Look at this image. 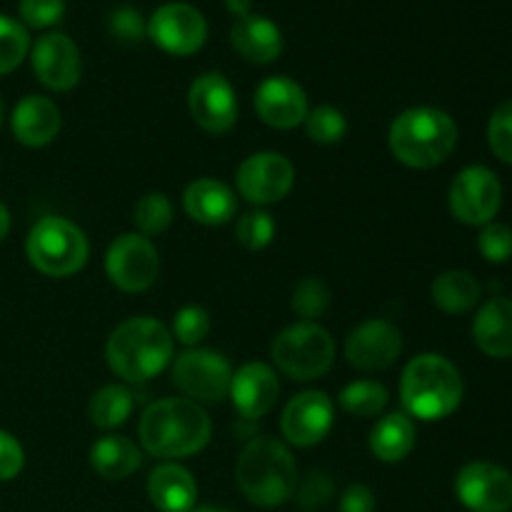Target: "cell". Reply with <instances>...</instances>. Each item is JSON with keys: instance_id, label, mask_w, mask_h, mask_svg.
Here are the masks:
<instances>
[{"instance_id": "cell-38", "label": "cell", "mask_w": 512, "mask_h": 512, "mask_svg": "<svg viewBox=\"0 0 512 512\" xmlns=\"http://www.w3.org/2000/svg\"><path fill=\"white\" fill-rule=\"evenodd\" d=\"M20 23L25 28L48 30L65 15V0H20Z\"/></svg>"}, {"instance_id": "cell-9", "label": "cell", "mask_w": 512, "mask_h": 512, "mask_svg": "<svg viewBox=\"0 0 512 512\" xmlns=\"http://www.w3.org/2000/svg\"><path fill=\"white\" fill-rule=\"evenodd\" d=\"M108 280L123 293H143L158 280L160 255L153 240L140 233H123L105 253Z\"/></svg>"}, {"instance_id": "cell-14", "label": "cell", "mask_w": 512, "mask_h": 512, "mask_svg": "<svg viewBox=\"0 0 512 512\" xmlns=\"http://www.w3.org/2000/svg\"><path fill=\"white\" fill-rule=\"evenodd\" d=\"M455 495L473 512H510L512 475L488 460H475L460 468L455 478Z\"/></svg>"}, {"instance_id": "cell-27", "label": "cell", "mask_w": 512, "mask_h": 512, "mask_svg": "<svg viewBox=\"0 0 512 512\" xmlns=\"http://www.w3.org/2000/svg\"><path fill=\"white\" fill-rule=\"evenodd\" d=\"M430 295H433V303L443 313L463 315L478 305L483 288H480L478 278L473 273H465V270H445V273H440L435 278Z\"/></svg>"}, {"instance_id": "cell-6", "label": "cell", "mask_w": 512, "mask_h": 512, "mask_svg": "<svg viewBox=\"0 0 512 512\" xmlns=\"http://www.w3.org/2000/svg\"><path fill=\"white\" fill-rule=\"evenodd\" d=\"M25 255L38 273L48 278H68L88 263L90 243L78 225L48 215L30 228Z\"/></svg>"}, {"instance_id": "cell-4", "label": "cell", "mask_w": 512, "mask_h": 512, "mask_svg": "<svg viewBox=\"0 0 512 512\" xmlns=\"http://www.w3.org/2000/svg\"><path fill=\"white\" fill-rule=\"evenodd\" d=\"M388 145L403 165L428 170L453 155L458 145V125L440 108H408L390 125Z\"/></svg>"}, {"instance_id": "cell-45", "label": "cell", "mask_w": 512, "mask_h": 512, "mask_svg": "<svg viewBox=\"0 0 512 512\" xmlns=\"http://www.w3.org/2000/svg\"><path fill=\"white\" fill-rule=\"evenodd\" d=\"M193 512H230V510H223V508H200V510H193Z\"/></svg>"}, {"instance_id": "cell-11", "label": "cell", "mask_w": 512, "mask_h": 512, "mask_svg": "<svg viewBox=\"0 0 512 512\" xmlns=\"http://www.w3.org/2000/svg\"><path fill=\"white\" fill-rule=\"evenodd\" d=\"M148 38L165 53L185 58V55L198 53L205 45L208 23L195 5L173 0V3L160 5L148 18Z\"/></svg>"}, {"instance_id": "cell-29", "label": "cell", "mask_w": 512, "mask_h": 512, "mask_svg": "<svg viewBox=\"0 0 512 512\" xmlns=\"http://www.w3.org/2000/svg\"><path fill=\"white\" fill-rule=\"evenodd\" d=\"M388 400L390 395L385 385L375 383V380H355V383L345 385L338 395L340 408L355 418H378Z\"/></svg>"}, {"instance_id": "cell-25", "label": "cell", "mask_w": 512, "mask_h": 512, "mask_svg": "<svg viewBox=\"0 0 512 512\" xmlns=\"http://www.w3.org/2000/svg\"><path fill=\"white\" fill-rule=\"evenodd\" d=\"M90 465L105 480H125L140 470L143 453L125 435H103L90 448Z\"/></svg>"}, {"instance_id": "cell-32", "label": "cell", "mask_w": 512, "mask_h": 512, "mask_svg": "<svg viewBox=\"0 0 512 512\" xmlns=\"http://www.w3.org/2000/svg\"><path fill=\"white\" fill-rule=\"evenodd\" d=\"M305 133L313 143L320 145H335L345 138L348 133V120L333 105H320V108L308 110L305 118Z\"/></svg>"}, {"instance_id": "cell-44", "label": "cell", "mask_w": 512, "mask_h": 512, "mask_svg": "<svg viewBox=\"0 0 512 512\" xmlns=\"http://www.w3.org/2000/svg\"><path fill=\"white\" fill-rule=\"evenodd\" d=\"M10 233V213L3 203H0V240H5V235Z\"/></svg>"}, {"instance_id": "cell-33", "label": "cell", "mask_w": 512, "mask_h": 512, "mask_svg": "<svg viewBox=\"0 0 512 512\" xmlns=\"http://www.w3.org/2000/svg\"><path fill=\"white\" fill-rule=\"evenodd\" d=\"M330 308V288L320 278H303L293 290V310L305 320L315 323V318L325 315Z\"/></svg>"}, {"instance_id": "cell-16", "label": "cell", "mask_w": 512, "mask_h": 512, "mask_svg": "<svg viewBox=\"0 0 512 512\" xmlns=\"http://www.w3.org/2000/svg\"><path fill=\"white\" fill-rule=\"evenodd\" d=\"M403 353V335L390 320L373 318L360 323L345 340V358L355 370L378 373L395 365Z\"/></svg>"}, {"instance_id": "cell-12", "label": "cell", "mask_w": 512, "mask_h": 512, "mask_svg": "<svg viewBox=\"0 0 512 512\" xmlns=\"http://www.w3.org/2000/svg\"><path fill=\"white\" fill-rule=\"evenodd\" d=\"M238 190L248 203L273 205L288 198L295 185V168L283 153L263 150L245 158L238 168Z\"/></svg>"}, {"instance_id": "cell-26", "label": "cell", "mask_w": 512, "mask_h": 512, "mask_svg": "<svg viewBox=\"0 0 512 512\" xmlns=\"http://www.w3.org/2000/svg\"><path fill=\"white\" fill-rule=\"evenodd\" d=\"M415 438H418V430L410 415L390 413L375 423L370 433V450L383 463H400L415 448Z\"/></svg>"}, {"instance_id": "cell-17", "label": "cell", "mask_w": 512, "mask_h": 512, "mask_svg": "<svg viewBox=\"0 0 512 512\" xmlns=\"http://www.w3.org/2000/svg\"><path fill=\"white\" fill-rule=\"evenodd\" d=\"M333 423V400L323 390H305L285 405L280 430H283L285 440L295 448H313L328 438Z\"/></svg>"}, {"instance_id": "cell-28", "label": "cell", "mask_w": 512, "mask_h": 512, "mask_svg": "<svg viewBox=\"0 0 512 512\" xmlns=\"http://www.w3.org/2000/svg\"><path fill=\"white\" fill-rule=\"evenodd\" d=\"M133 405H135V398L128 388L115 383L103 385V388L90 398V405H88L90 423L100 430L120 428V425L130 418V413H133Z\"/></svg>"}, {"instance_id": "cell-18", "label": "cell", "mask_w": 512, "mask_h": 512, "mask_svg": "<svg viewBox=\"0 0 512 512\" xmlns=\"http://www.w3.org/2000/svg\"><path fill=\"white\" fill-rule=\"evenodd\" d=\"M260 120L270 128L290 130L308 118V95L288 75H270L258 85L253 98Z\"/></svg>"}, {"instance_id": "cell-36", "label": "cell", "mask_w": 512, "mask_h": 512, "mask_svg": "<svg viewBox=\"0 0 512 512\" xmlns=\"http://www.w3.org/2000/svg\"><path fill=\"white\" fill-rule=\"evenodd\" d=\"M210 333V315L208 310L200 308V305H185L175 313L173 318V338L178 343L195 348L200 340H205V335Z\"/></svg>"}, {"instance_id": "cell-20", "label": "cell", "mask_w": 512, "mask_h": 512, "mask_svg": "<svg viewBox=\"0 0 512 512\" xmlns=\"http://www.w3.org/2000/svg\"><path fill=\"white\" fill-rule=\"evenodd\" d=\"M60 108L45 95H25L18 100L10 115V130L15 140L25 148H43L50 145L60 133Z\"/></svg>"}, {"instance_id": "cell-34", "label": "cell", "mask_w": 512, "mask_h": 512, "mask_svg": "<svg viewBox=\"0 0 512 512\" xmlns=\"http://www.w3.org/2000/svg\"><path fill=\"white\" fill-rule=\"evenodd\" d=\"M235 238L243 248L263 250L275 238V220L268 210H250L235 225Z\"/></svg>"}, {"instance_id": "cell-24", "label": "cell", "mask_w": 512, "mask_h": 512, "mask_svg": "<svg viewBox=\"0 0 512 512\" xmlns=\"http://www.w3.org/2000/svg\"><path fill=\"white\" fill-rule=\"evenodd\" d=\"M473 338L488 358H512V298H493L478 310Z\"/></svg>"}, {"instance_id": "cell-39", "label": "cell", "mask_w": 512, "mask_h": 512, "mask_svg": "<svg viewBox=\"0 0 512 512\" xmlns=\"http://www.w3.org/2000/svg\"><path fill=\"white\" fill-rule=\"evenodd\" d=\"M488 143L495 158L512 165V100L500 105L488 123Z\"/></svg>"}, {"instance_id": "cell-41", "label": "cell", "mask_w": 512, "mask_h": 512, "mask_svg": "<svg viewBox=\"0 0 512 512\" xmlns=\"http://www.w3.org/2000/svg\"><path fill=\"white\" fill-rule=\"evenodd\" d=\"M23 465H25L23 445L18 443V438H13L10 433L0 430V483H8V480L18 478Z\"/></svg>"}, {"instance_id": "cell-7", "label": "cell", "mask_w": 512, "mask_h": 512, "mask_svg": "<svg viewBox=\"0 0 512 512\" xmlns=\"http://www.w3.org/2000/svg\"><path fill=\"white\" fill-rule=\"evenodd\" d=\"M270 355L280 373L305 383V380L323 378L333 368L335 343L323 325L303 320L285 328L273 340Z\"/></svg>"}, {"instance_id": "cell-42", "label": "cell", "mask_w": 512, "mask_h": 512, "mask_svg": "<svg viewBox=\"0 0 512 512\" xmlns=\"http://www.w3.org/2000/svg\"><path fill=\"white\" fill-rule=\"evenodd\" d=\"M340 512H375V495L368 485L355 483L340 498Z\"/></svg>"}, {"instance_id": "cell-13", "label": "cell", "mask_w": 512, "mask_h": 512, "mask_svg": "<svg viewBox=\"0 0 512 512\" xmlns=\"http://www.w3.org/2000/svg\"><path fill=\"white\" fill-rule=\"evenodd\" d=\"M188 110L200 128L223 135L238 123V95L223 73H203L190 83Z\"/></svg>"}, {"instance_id": "cell-21", "label": "cell", "mask_w": 512, "mask_h": 512, "mask_svg": "<svg viewBox=\"0 0 512 512\" xmlns=\"http://www.w3.org/2000/svg\"><path fill=\"white\" fill-rule=\"evenodd\" d=\"M230 43L240 58L255 65L273 63L283 53V33H280L278 23L255 13L235 20L230 28Z\"/></svg>"}, {"instance_id": "cell-2", "label": "cell", "mask_w": 512, "mask_h": 512, "mask_svg": "<svg viewBox=\"0 0 512 512\" xmlns=\"http://www.w3.org/2000/svg\"><path fill=\"white\" fill-rule=\"evenodd\" d=\"M175 338L160 320L130 318L110 333L105 358L110 370L128 383H148L173 360Z\"/></svg>"}, {"instance_id": "cell-43", "label": "cell", "mask_w": 512, "mask_h": 512, "mask_svg": "<svg viewBox=\"0 0 512 512\" xmlns=\"http://www.w3.org/2000/svg\"><path fill=\"white\" fill-rule=\"evenodd\" d=\"M225 8L235 15V18H245L253 13V0H225Z\"/></svg>"}, {"instance_id": "cell-15", "label": "cell", "mask_w": 512, "mask_h": 512, "mask_svg": "<svg viewBox=\"0 0 512 512\" xmlns=\"http://www.w3.org/2000/svg\"><path fill=\"white\" fill-rule=\"evenodd\" d=\"M30 63L40 83L55 93H68L80 83L83 58L65 33H45L30 45Z\"/></svg>"}, {"instance_id": "cell-3", "label": "cell", "mask_w": 512, "mask_h": 512, "mask_svg": "<svg viewBox=\"0 0 512 512\" xmlns=\"http://www.w3.org/2000/svg\"><path fill=\"white\" fill-rule=\"evenodd\" d=\"M235 480L245 498L258 508L288 503L298 488V465L293 453L275 438H253L240 453Z\"/></svg>"}, {"instance_id": "cell-46", "label": "cell", "mask_w": 512, "mask_h": 512, "mask_svg": "<svg viewBox=\"0 0 512 512\" xmlns=\"http://www.w3.org/2000/svg\"><path fill=\"white\" fill-rule=\"evenodd\" d=\"M3 120H5V108H3V100H0V128H3Z\"/></svg>"}, {"instance_id": "cell-8", "label": "cell", "mask_w": 512, "mask_h": 512, "mask_svg": "<svg viewBox=\"0 0 512 512\" xmlns=\"http://www.w3.org/2000/svg\"><path fill=\"white\" fill-rule=\"evenodd\" d=\"M233 368L228 358L208 348H190L173 363V383L193 403H220L228 398Z\"/></svg>"}, {"instance_id": "cell-37", "label": "cell", "mask_w": 512, "mask_h": 512, "mask_svg": "<svg viewBox=\"0 0 512 512\" xmlns=\"http://www.w3.org/2000/svg\"><path fill=\"white\" fill-rule=\"evenodd\" d=\"M478 250L488 263H508L512 258V228L505 223L483 225L478 235Z\"/></svg>"}, {"instance_id": "cell-5", "label": "cell", "mask_w": 512, "mask_h": 512, "mask_svg": "<svg viewBox=\"0 0 512 512\" xmlns=\"http://www.w3.org/2000/svg\"><path fill=\"white\" fill-rule=\"evenodd\" d=\"M465 395L460 370L445 355H415L400 378V400L408 415L420 420H445L460 408Z\"/></svg>"}, {"instance_id": "cell-31", "label": "cell", "mask_w": 512, "mask_h": 512, "mask_svg": "<svg viewBox=\"0 0 512 512\" xmlns=\"http://www.w3.org/2000/svg\"><path fill=\"white\" fill-rule=\"evenodd\" d=\"M30 35L20 20L0 15V75H8L28 58Z\"/></svg>"}, {"instance_id": "cell-1", "label": "cell", "mask_w": 512, "mask_h": 512, "mask_svg": "<svg viewBox=\"0 0 512 512\" xmlns=\"http://www.w3.org/2000/svg\"><path fill=\"white\" fill-rule=\"evenodd\" d=\"M208 413L188 398L155 400L140 418V445L163 460L190 458L210 443Z\"/></svg>"}, {"instance_id": "cell-10", "label": "cell", "mask_w": 512, "mask_h": 512, "mask_svg": "<svg viewBox=\"0 0 512 512\" xmlns=\"http://www.w3.org/2000/svg\"><path fill=\"white\" fill-rule=\"evenodd\" d=\"M450 213L465 225H488L503 205V183L485 165H470L455 175L448 193Z\"/></svg>"}, {"instance_id": "cell-19", "label": "cell", "mask_w": 512, "mask_h": 512, "mask_svg": "<svg viewBox=\"0 0 512 512\" xmlns=\"http://www.w3.org/2000/svg\"><path fill=\"white\" fill-rule=\"evenodd\" d=\"M280 383L278 375L270 365L265 363H245L240 365L230 380L228 398L233 400L235 410L243 415L245 420H258L273 410L278 403Z\"/></svg>"}, {"instance_id": "cell-40", "label": "cell", "mask_w": 512, "mask_h": 512, "mask_svg": "<svg viewBox=\"0 0 512 512\" xmlns=\"http://www.w3.org/2000/svg\"><path fill=\"white\" fill-rule=\"evenodd\" d=\"M298 505L303 510H320L333 500V480L320 470H313L303 483H298Z\"/></svg>"}, {"instance_id": "cell-30", "label": "cell", "mask_w": 512, "mask_h": 512, "mask_svg": "<svg viewBox=\"0 0 512 512\" xmlns=\"http://www.w3.org/2000/svg\"><path fill=\"white\" fill-rule=\"evenodd\" d=\"M133 223L140 235L153 238L173 225V203L165 193H148L138 200L133 210Z\"/></svg>"}, {"instance_id": "cell-23", "label": "cell", "mask_w": 512, "mask_h": 512, "mask_svg": "<svg viewBox=\"0 0 512 512\" xmlns=\"http://www.w3.org/2000/svg\"><path fill=\"white\" fill-rule=\"evenodd\" d=\"M148 498L160 512H193L198 483L178 463H163L148 475Z\"/></svg>"}, {"instance_id": "cell-22", "label": "cell", "mask_w": 512, "mask_h": 512, "mask_svg": "<svg viewBox=\"0 0 512 512\" xmlns=\"http://www.w3.org/2000/svg\"><path fill=\"white\" fill-rule=\"evenodd\" d=\"M183 208L195 223L225 225L238 213L235 193L215 178H198L185 188Z\"/></svg>"}, {"instance_id": "cell-35", "label": "cell", "mask_w": 512, "mask_h": 512, "mask_svg": "<svg viewBox=\"0 0 512 512\" xmlns=\"http://www.w3.org/2000/svg\"><path fill=\"white\" fill-rule=\"evenodd\" d=\"M108 30L115 40L125 45H138L148 38V20L143 18L138 8L133 5H118L108 15Z\"/></svg>"}]
</instances>
